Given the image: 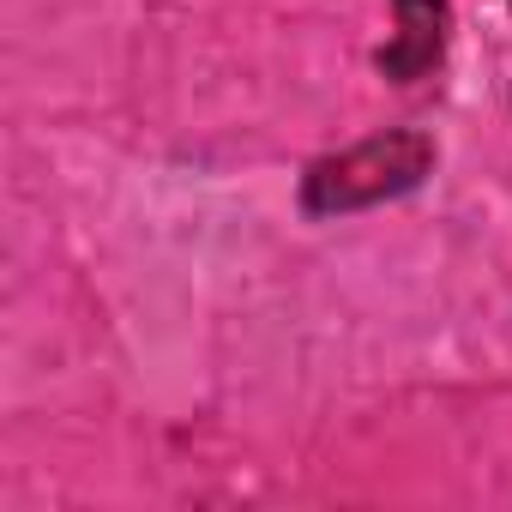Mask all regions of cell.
<instances>
[{"instance_id": "cell-1", "label": "cell", "mask_w": 512, "mask_h": 512, "mask_svg": "<svg viewBox=\"0 0 512 512\" xmlns=\"http://www.w3.org/2000/svg\"><path fill=\"white\" fill-rule=\"evenodd\" d=\"M434 169V139L416 127H386L374 139H356L320 163H308L302 175V211L308 217H350V211H374L386 199H404L428 181Z\"/></svg>"}, {"instance_id": "cell-2", "label": "cell", "mask_w": 512, "mask_h": 512, "mask_svg": "<svg viewBox=\"0 0 512 512\" xmlns=\"http://www.w3.org/2000/svg\"><path fill=\"white\" fill-rule=\"evenodd\" d=\"M398 31L392 43L374 55V67L392 85H422L440 61H446V37H452V7L446 0H392Z\"/></svg>"}, {"instance_id": "cell-3", "label": "cell", "mask_w": 512, "mask_h": 512, "mask_svg": "<svg viewBox=\"0 0 512 512\" xmlns=\"http://www.w3.org/2000/svg\"><path fill=\"white\" fill-rule=\"evenodd\" d=\"M506 7H512V0H506Z\"/></svg>"}]
</instances>
